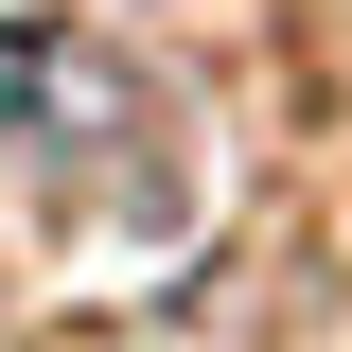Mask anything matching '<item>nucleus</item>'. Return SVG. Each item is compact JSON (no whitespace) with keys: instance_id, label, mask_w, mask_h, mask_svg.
I'll list each match as a JSON object with an SVG mask.
<instances>
[{"instance_id":"1","label":"nucleus","mask_w":352,"mask_h":352,"mask_svg":"<svg viewBox=\"0 0 352 352\" xmlns=\"http://www.w3.org/2000/svg\"><path fill=\"white\" fill-rule=\"evenodd\" d=\"M0 159L36 176V212L71 229V247H124V229H176V212H194L176 106L106 36H0Z\"/></svg>"}]
</instances>
